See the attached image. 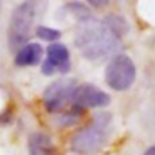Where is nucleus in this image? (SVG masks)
Listing matches in <instances>:
<instances>
[{
    "instance_id": "1",
    "label": "nucleus",
    "mask_w": 155,
    "mask_h": 155,
    "mask_svg": "<svg viewBox=\"0 0 155 155\" xmlns=\"http://www.w3.org/2000/svg\"><path fill=\"white\" fill-rule=\"evenodd\" d=\"M76 45L88 60H101L110 56L121 45V36L116 35L108 24L96 20L94 16L79 22L76 35Z\"/></svg>"
},
{
    "instance_id": "2",
    "label": "nucleus",
    "mask_w": 155,
    "mask_h": 155,
    "mask_svg": "<svg viewBox=\"0 0 155 155\" xmlns=\"http://www.w3.org/2000/svg\"><path fill=\"white\" fill-rule=\"evenodd\" d=\"M108 124H110V114L96 116L87 126H83L72 137V150L81 155L96 153L103 148L108 137Z\"/></svg>"
},
{
    "instance_id": "3",
    "label": "nucleus",
    "mask_w": 155,
    "mask_h": 155,
    "mask_svg": "<svg viewBox=\"0 0 155 155\" xmlns=\"http://www.w3.org/2000/svg\"><path fill=\"white\" fill-rule=\"evenodd\" d=\"M35 13L36 5L35 2H24L15 7L11 20H9V33H7V41L11 49H22L33 31V22H35Z\"/></svg>"
},
{
    "instance_id": "4",
    "label": "nucleus",
    "mask_w": 155,
    "mask_h": 155,
    "mask_svg": "<svg viewBox=\"0 0 155 155\" xmlns=\"http://www.w3.org/2000/svg\"><path fill=\"white\" fill-rule=\"evenodd\" d=\"M137 76V69H135V63L132 61L130 56L126 54H117L114 56L108 65H107V71H105V79H107V85L117 90V92H123V90H128Z\"/></svg>"
},
{
    "instance_id": "5",
    "label": "nucleus",
    "mask_w": 155,
    "mask_h": 155,
    "mask_svg": "<svg viewBox=\"0 0 155 155\" xmlns=\"http://www.w3.org/2000/svg\"><path fill=\"white\" fill-rule=\"evenodd\" d=\"M78 85L71 78H60L51 83L43 92V107L49 112H63L69 105L72 107Z\"/></svg>"
},
{
    "instance_id": "6",
    "label": "nucleus",
    "mask_w": 155,
    "mask_h": 155,
    "mask_svg": "<svg viewBox=\"0 0 155 155\" xmlns=\"http://www.w3.org/2000/svg\"><path fill=\"white\" fill-rule=\"evenodd\" d=\"M72 105L81 108V110H85V108H103V107L110 105V96L107 92H103L101 88H97L96 85L85 83V85H78Z\"/></svg>"
},
{
    "instance_id": "7",
    "label": "nucleus",
    "mask_w": 155,
    "mask_h": 155,
    "mask_svg": "<svg viewBox=\"0 0 155 155\" xmlns=\"http://www.w3.org/2000/svg\"><path fill=\"white\" fill-rule=\"evenodd\" d=\"M47 61L52 65V69L60 74H67L71 71V52L67 45L56 41L47 47Z\"/></svg>"
},
{
    "instance_id": "8",
    "label": "nucleus",
    "mask_w": 155,
    "mask_h": 155,
    "mask_svg": "<svg viewBox=\"0 0 155 155\" xmlns=\"http://www.w3.org/2000/svg\"><path fill=\"white\" fill-rule=\"evenodd\" d=\"M41 56H43V49L40 43H25L22 49L16 51L15 63L18 67H33L41 61Z\"/></svg>"
},
{
    "instance_id": "9",
    "label": "nucleus",
    "mask_w": 155,
    "mask_h": 155,
    "mask_svg": "<svg viewBox=\"0 0 155 155\" xmlns=\"http://www.w3.org/2000/svg\"><path fill=\"white\" fill-rule=\"evenodd\" d=\"M29 155H56L52 139L45 132H35L29 135Z\"/></svg>"
},
{
    "instance_id": "10",
    "label": "nucleus",
    "mask_w": 155,
    "mask_h": 155,
    "mask_svg": "<svg viewBox=\"0 0 155 155\" xmlns=\"http://www.w3.org/2000/svg\"><path fill=\"white\" fill-rule=\"evenodd\" d=\"M36 36L41 40L56 43V40L61 36V33L58 29H52V27H47V25H40V27H36Z\"/></svg>"
},
{
    "instance_id": "11",
    "label": "nucleus",
    "mask_w": 155,
    "mask_h": 155,
    "mask_svg": "<svg viewBox=\"0 0 155 155\" xmlns=\"http://www.w3.org/2000/svg\"><path fill=\"white\" fill-rule=\"evenodd\" d=\"M41 72L45 74V76H51V74H56V71L52 69V65L47 61V60H43L41 61Z\"/></svg>"
},
{
    "instance_id": "12",
    "label": "nucleus",
    "mask_w": 155,
    "mask_h": 155,
    "mask_svg": "<svg viewBox=\"0 0 155 155\" xmlns=\"http://www.w3.org/2000/svg\"><path fill=\"white\" fill-rule=\"evenodd\" d=\"M88 4H92V5H94V7H103V5H107V4H108V2H105V0H101V2H96V0H90V2H88Z\"/></svg>"
},
{
    "instance_id": "13",
    "label": "nucleus",
    "mask_w": 155,
    "mask_h": 155,
    "mask_svg": "<svg viewBox=\"0 0 155 155\" xmlns=\"http://www.w3.org/2000/svg\"><path fill=\"white\" fill-rule=\"evenodd\" d=\"M144 155H155V146H150V148L144 152Z\"/></svg>"
}]
</instances>
